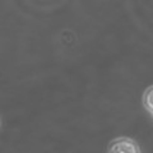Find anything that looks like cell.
I'll use <instances>...</instances> for the list:
<instances>
[{"instance_id":"6da1fadb","label":"cell","mask_w":153,"mask_h":153,"mask_svg":"<svg viewBox=\"0 0 153 153\" xmlns=\"http://www.w3.org/2000/svg\"><path fill=\"white\" fill-rule=\"evenodd\" d=\"M108 152L112 153H137L139 152V147L129 138H120L114 140L110 144Z\"/></svg>"},{"instance_id":"7a4b0ae2","label":"cell","mask_w":153,"mask_h":153,"mask_svg":"<svg viewBox=\"0 0 153 153\" xmlns=\"http://www.w3.org/2000/svg\"><path fill=\"white\" fill-rule=\"evenodd\" d=\"M143 102H144L146 108L151 112V115L153 116V85L146 91L144 97H143Z\"/></svg>"}]
</instances>
